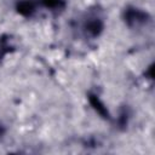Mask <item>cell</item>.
Returning a JSON list of instances; mask_svg holds the SVG:
<instances>
[{
	"label": "cell",
	"mask_w": 155,
	"mask_h": 155,
	"mask_svg": "<svg viewBox=\"0 0 155 155\" xmlns=\"http://www.w3.org/2000/svg\"><path fill=\"white\" fill-rule=\"evenodd\" d=\"M44 2L47 5V6H54V5H57V0H44Z\"/></svg>",
	"instance_id": "cell-1"
}]
</instances>
